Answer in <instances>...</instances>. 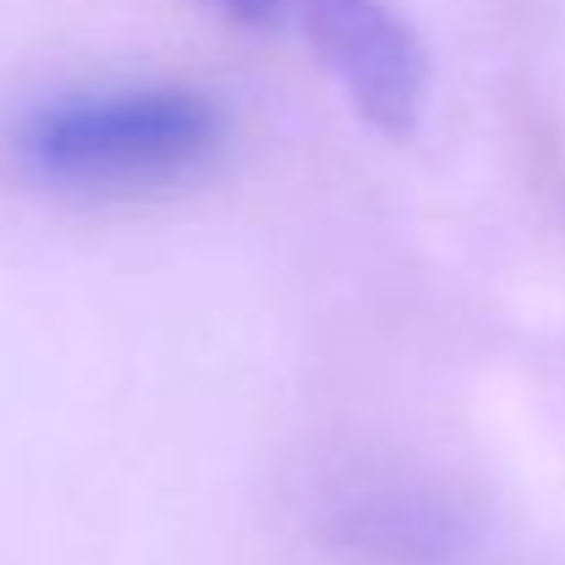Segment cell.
I'll return each instance as SVG.
<instances>
[{"instance_id": "obj_3", "label": "cell", "mask_w": 565, "mask_h": 565, "mask_svg": "<svg viewBox=\"0 0 565 565\" xmlns=\"http://www.w3.org/2000/svg\"><path fill=\"white\" fill-rule=\"evenodd\" d=\"M324 544L352 565H472L478 533L467 511L423 483L395 472H352L324 494L319 511Z\"/></svg>"}, {"instance_id": "obj_4", "label": "cell", "mask_w": 565, "mask_h": 565, "mask_svg": "<svg viewBox=\"0 0 565 565\" xmlns=\"http://www.w3.org/2000/svg\"><path fill=\"white\" fill-rule=\"evenodd\" d=\"M209 6L225 11V17H236V22H269V17H280L286 0H209Z\"/></svg>"}, {"instance_id": "obj_1", "label": "cell", "mask_w": 565, "mask_h": 565, "mask_svg": "<svg viewBox=\"0 0 565 565\" xmlns=\"http://www.w3.org/2000/svg\"><path fill=\"white\" fill-rule=\"evenodd\" d=\"M225 154V110L192 83H94L28 105L11 160L61 198H154L209 177Z\"/></svg>"}, {"instance_id": "obj_2", "label": "cell", "mask_w": 565, "mask_h": 565, "mask_svg": "<svg viewBox=\"0 0 565 565\" xmlns=\"http://www.w3.org/2000/svg\"><path fill=\"white\" fill-rule=\"evenodd\" d=\"M341 83L352 110L384 132L406 138L428 105V50L390 0H286Z\"/></svg>"}]
</instances>
